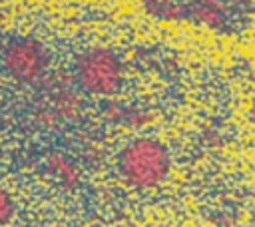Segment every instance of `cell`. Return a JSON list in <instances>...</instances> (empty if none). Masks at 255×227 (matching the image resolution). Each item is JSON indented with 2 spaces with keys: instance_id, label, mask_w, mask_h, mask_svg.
Listing matches in <instances>:
<instances>
[{
  "instance_id": "6da1fadb",
  "label": "cell",
  "mask_w": 255,
  "mask_h": 227,
  "mask_svg": "<svg viewBox=\"0 0 255 227\" xmlns=\"http://www.w3.org/2000/svg\"><path fill=\"white\" fill-rule=\"evenodd\" d=\"M116 169L128 187L139 191L155 189L171 171V153L155 137H135L120 149Z\"/></svg>"
},
{
  "instance_id": "7a4b0ae2",
  "label": "cell",
  "mask_w": 255,
  "mask_h": 227,
  "mask_svg": "<svg viewBox=\"0 0 255 227\" xmlns=\"http://www.w3.org/2000/svg\"><path fill=\"white\" fill-rule=\"evenodd\" d=\"M74 80L82 92L96 98H110L124 86V64L110 48H88L76 56Z\"/></svg>"
},
{
  "instance_id": "3957f363",
  "label": "cell",
  "mask_w": 255,
  "mask_h": 227,
  "mask_svg": "<svg viewBox=\"0 0 255 227\" xmlns=\"http://www.w3.org/2000/svg\"><path fill=\"white\" fill-rule=\"evenodd\" d=\"M4 72L18 84L32 86L38 84L50 68V52L48 48L30 36L12 40L2 54Z\"/></svg>"
},
{
  "instance_id": "277c9868",
  "label": "cell",
  "mask_w": 255,
  "mask_h": 227,
  "mask_svg": "<svg viewBox=\"0 0 255 227\" xmlns=\"http://www.w3.org/2000/svg\"><path fill=\"white\" fill-rule=\"evenodd\" d=\"M253 0H199L195 24L215 32H237L251 16Z\"/></svg>"
},
{
  "instance_id": "5b68a950",
  "label": "cell",
  "mask_w": 255,
  "mask_h": 227,
  "mask_svg": "<svg viewBox=\"0 0 255 227\" xmlns=\"http://www.w3.org/2000/svg\"><path fill=\"white\" fill-rule=\"evenodd\" d=\"M141 6L155 20L195 24L199 0H141Z\"/></svg>"
},
{
  "instance_id": "8992f818",
  "label": "cell",
  "mask_w": 255,
  "mask_h": 227,
  "mask_svg": "<svg viewBox=\"0 0 255 227\" xmlns=\"http://www.w3.org/2000/svg\"><path fill=\"white\" fill-rule=\"evenodd\" d=\"M44 167H46V173L64 189H74L82 179V171L76 165V161H72L68 155L60 151H52L44 159Z\"/></svg>"
},
{
  "instance_id": "52a82bcc",
  "label": "cell",
  "mask_w": 255,
  "mask_h": 227,
  "mask_svg": "<svg viewBox=\"0 0 255 227\" xmlns=\"http://www.w3.org/2000/svg\"><path fill=\"white\" fill-rule=\"evenodd\" d=\"M16 215V203L12 195L0 185V227H6Z\"/></svg>"
},
{
  "instance_id": "ba28073f",
  "label": "cell",
  "mask_w": 255,
  "mask_h": 227,
  "mask_svg": "<svg viewBox=\"0 0 255 227\" xmlns=\"http://www.w3.org/2000/svg\"><path fill=\"white\" fill-rule=\"evenodd\" d=\"M249 121L255 125V100L251 102V108H249Z\"/></svg>"
},
{
  "instance_id": "9c48e42d",
  "label": "cell",
  "mask_w": 255,
  "mask_h": 227,
  "mask_svg": "<svg viewBox=\"0 0 255 227\" xmlns=\"http://www.w3.org/2000/svg\"><path fill=\"white\" fill-rule=\"evenodd\" d=\"M2 38H4V26H2V20H0V44H2Z\"/></svg>"
},
{
  "instance_id": "30bf717a",
  "label": "cell",
  "mask_w": 255,
  "mask_h": 227,
  "mask_svg": "<svg viewBox=\"0 0 255 227\" xmlns=\"http://www.w3.org/2000/svg\"><path fill=\"white\" fill-rule=\"evenodd\" d=\"M64 227H74V225H64Z\"/></svg>"
}]
</instances>
